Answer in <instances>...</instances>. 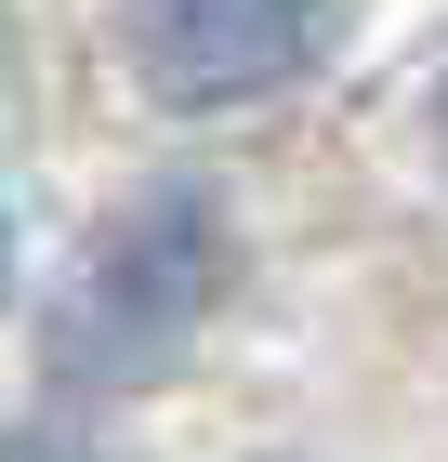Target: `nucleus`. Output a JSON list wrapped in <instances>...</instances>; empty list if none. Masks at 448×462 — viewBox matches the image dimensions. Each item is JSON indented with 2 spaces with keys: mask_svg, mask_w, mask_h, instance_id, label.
Here are the masks:
<instances>
[{
  "mask_svg": "<svg viewBox=\"0 0 448 462\" xmlns=\"http://www.w3.org/2000/svg\"><path fill=\"white\" fill-rule=\"evenodd\" d=\"M435 133H448V106H435Z\"/></svg>",
  "mask_w": 448,
  "mask_h": 462,
  "instance_id": "nucleus-4",
  "label": "nucleus"
},
{
  "mask_svg": "<svg viewBox=\"0 0 448 462\" xmlns=\"http://www.w3.org/2000/svg\"><path fill=\"white\" fill-rule=\"evenodd\" d=\"M211 278H224V238H211V199H145L119 238L79 264L67 318H53V356L67 383H159L211 318Z\"/></svg>",
  "mask_w": 448,
  "mask_h": 462,
  "instance_id": "nucleus-1",
  "label": "nucleus"
},
{
  "mask_svg": "<svg viewBox=\"0 0 448 462\" xmlns=\"http://www.w3.org/2000/svg\"><path fill=\"white\" fill-rule=\"evenodd\" d=\"M0 462H67V449H40V436H0Z\"/></svg>",
  "mask_w": 448,
  "mask_h": 462,
  "instance_id": "nucleus-3",
  "label": "nucleus"
},
{
  "mask_svg": "<svg viewBox=\"0 0 448 462\" xmlns=\"http://www.w3.org/2000/svg\"><path fill=\"white\" fill-rule=\"evenodd\" d=\"M330 0H133L119 40L159 106H238V93H277V79L316 53Z\"/></svg>",
  "mask_w": 448,
  "mask_h": 462,
  "instance_id": "nucleus-2",
  "label": "nucleus"
}]
</instances>
